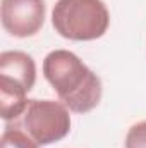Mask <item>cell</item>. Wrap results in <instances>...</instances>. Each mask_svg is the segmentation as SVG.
Segmentation results:
<instances>
[{
  "label": "cell",
  "mask_w": 146,
  "mask_h": 148,
  "mask_svg": "<svg viewBox=\"0 0 146 148\" xmlns=\"http://www.w3.org/2000/svg\"><path fill=\"white\" fill-rule=\"evenodd\" d=\"M52 24L65 40L93 41L107 33L110 12L103 0H57Z\"/></svg>",
  "instance_id": "3"
},
{
  "label": "cell",
  "mask_w": 146,
  "mask_h": 148,
  "mask_svg": "<svg viewBox=\"0 0 146 148\" xmlns=\"http://www.w3.org/2000/svg\"><path fill=\"white\" fill-rule=\"evenodd\" d=\"M126 148H146V121L136 122L126 134Z\"/></svg>",
  "instance_id": "7"
},
{
  "label": "cell",
  "mask_w": 146,
  "mask_h": 148,
  "mask_svg": "<svg viewBox=\"0 0 146 148\" xmlns=\"http://www.w3.org/2000/svg\"><path fill=\"white\" fill-rule=\"evenodd\" d=\"M43 76L74 114H88L102 100V79L74 52L62 48L50 52L43 60Z\"/></svg>",
  "instance_id": "1"
},
{
  "label": "cell",
  "mask_w": 146,
  "mask_h": 148,
  "mask_svg": "<svg viewBox=\"0 0 146 148\" xmlns=\"http://www.w3.org/2000/svg\"><path fill=\"white\" fill-rule=\"evenodd\" d=\"M36 83L35 59L21 50L0 53V112L5 122L17 121L28 109V93Z\"/></svg>",
  "instance_id": "2"
},
{
  "label": "cell",
  "mask_w": 146,
  "mask_h": 148,
  "mask_svg": "<svg viewBox=\"0 0 146 148\" xmlns=\"http://www.w3.org/2000/svg\"><path fill=\"white\" fill-rule=\"evenodd\" d=\"M36 141L24 131L21 129L16 122L14 126H5L0 140V148H38Z\"/></svg>",
  "instance_id": "6"
},
{
  "label": "cell",
  "mask_w": 146,
  "mask_h": 148,
  "mask_svg": "<svg viewBox=\"0 0 146 148\" xmlns=\"http://www.w3.org/2000/svg\"><path fill=\"white\" fill-rule=\"evenodd\" d=\"M45 0H2L0 19L3 29L16 38L35 36L45 23Z\"/></svg>",
  "instance_id": "5"
},
{
  "label": "cell",
  "mask_w": 146,
  "mask_h": 148,
  "mask_svg": "<svg viewBox=\"0 0 146 148\" xmlns=\"http://www.w3.org/2000/svg\"><path fill=\"white\" fill-rule=\"evenodd\" d=\"M23 127L40 147L57 143L71 131L69 109L62 102L33 98L23 114Z\"/></svg>",
  "instance_id": "4"
}]
</instances>
